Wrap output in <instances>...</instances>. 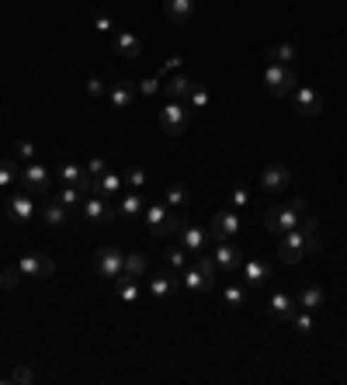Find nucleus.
Listing matches in <instances>:
<instances>
[{"label": "nucleus", "mask_w": 347, "mask_h": 385, "mask_svg": "<svg viewBox=\"0 0 347 385\" xmlns=\"http://www.w3.org/2000/svg\"><path fill=\"white\" fill-rule=\"evenodd\" d=\"M305 215V198L303 195H292L285 205H274V209H267L264 212V226L274 233V236H281V233H288V229H299V219Z\"/></svg>", "instance_id": "f257e3e1"}, {"label": "nucleus", "mask_w": 347, "mask_h": 385, "mask_svg": "<svg viewBox=\"0 0 347 385\" xmlns=\"http://www.w3.org/2000/svg\"><path fill=\"white\" fill-rule=\"evenodd\" d=\"M142 215H146V226H150L153 236H171V233H177V226H181V219L174 215V209L167 202H150L142 209Z\"/></svg>", "instance_id": "f03ea898"}, {"label": "nucleus", "mask_w": 347, "mask_h": 385, "mask_svg": "<svg viewBox=\"0 0 347 385\" xmlns=\"http://www.w3.org/2000/svg\"><path fill=\"white\" fill-rule=\"evenodd\" d=\"M296 73H292V66H285V63H267L264 66V87L274 94V97H288L292 90H296Z\"/></svg>", "instance_id": "7ed1b4c3"}, {"label": "nucleus", "mask_w": 347, "mask_h": 385, "mask_svg": "<svg viewBox=\"0 0 347 385\" xmlns=\"http://www.w3.org/2000/svg\"><path fill=\"white\" fill-rule=\"evenodd\" d=\"M157 118H160V128H164L167 135L177 139V135H184L188 126H191V108H184L181 101H167V104L160 108V115H157Z\"/></svg>", "instance_id": "20e7f679"}, {"label": "nucleus", "mask_w": 347, "mask_h": 385, "mask_svg": "<svg viewBox=\"0 0 347 385\" xmlns=\"http://www.w3.org/2000/svg\"><path fill=\"white\" fill-rule=\"evenodd\" d=\"M288 97H292V108H296L303 118H316V115L323 111V94H319L316 87L296 84V90H292Z\"/></svg>", "instance_id": "39448f33"}, {"label": "nucleus", "mask_w": 347, "mask_h": 385, "mask_svg": "<svg viewBox=\"0 0 347 385\" xmlns=\"http://www.w3.org/2000/svg\"><path fill=\"white\" fill-rule=\"evenodd\" d=\"M305 247H309V236H305L303 229H288V233L278 236V257H281V264H299L305 257Z\"/></svg>", "instance_id": "423d86ee"}, {"label": "nucleus", "mask_w": 347, "mask_h": 385, "mask_svg": "<svg viewBox=\"0 0 347 385\" xmlns=\"http://www.w3.org/2000/svg\"><path fill=\"white\" fill-rule=\"evenodd\" d=\"M94 271L104 278V281H115L122 271H126V254L118 247H101L94 257Z\"/></svg>", "instance_id": "0eeeda50"}, {"label": "nucleus", "mask_w": 347, "mask_h": 385, "mask_svg": "<svg viewBox=\"0 0 347 385\" xmlns=\"http://www.w3.org/2000/svg\"><path fill=\"white\" fill-rule=\"evenodd\" d=\"M21 184H25L28 195H49L52 173H49V167H42L39 160H28V164L21 167Z\"/></svg>", "instance_id": "6e6552de"}, {"label": "nucleus", "mask_w": 347, "mask_h": 385, "mask_svg": "<svg viewBox=\"0 0 347 385\" xmlns=\"http://www.w3.org/2000/svg\"><path fill=\"white\" fill-rule=\"evenodd\" d=\"M80 215H84L87 222H94V226H104V222L118 219V205H111V202L101 198V195H90V198L80 202Z\"/></svg>", "instance_id": "1a4fd4ad"}, {"label": "nucleus", "mask_w": 347, "mask_h": 385, "mask_svg": "<svg viewBox=\"0 0 347 385\" xmlns=\"http://www.w3.org/2000/svg\"><path fill=\"white\" fill-rule=\"evenodd\" d=\"M18 267H21L25 278H39V281H45V278L56 274V260L45 257V254H21L18 257Z\"/></svg>", "instance_id": "9d476101"}, {"label": "nucleus", "mask_w": 347, "mask_h": 385, "mask_svg": "<svg viewBox=\"0 0 347 385\" xmlns=\"http://www.w3.org/2000/svg\"><path fill=\"white\" fill-rule=\"evenodd\" d=\"M177 233H181V247H184V250H191V254H202V250H209V240H212V233H209V229H202L198 222H184V219H181Z\"/></svg>", "instance_id": "9b49d317"}, {"label": "nucleus", "mask_w": 347, "mask_h": 385, "mask_svg": "<svg viewBox=\"0 0 347 385\" xmlns=\"http://www.w3.org/2000/svg\"><path fill=\"white\" fill-rule=\"evenodd\" d=\"M288 184H292V171H288L285 164H267L264 173H260V191H267V195L285 191Z\"/></svg>", "instance_id": "f8f14e48"}, {"label": "nucleus", "mask_w": 347, "mask_h": 385, "mask_svg": "<svg viewBox=\"0 0 347 385\" xmlns=\"http://www.w3.org/2000/svg\"><path fill=\"white\" fill-rule=\"evenodd\" d=\"M240 229H243L240 215H236V212H229V209H222V212L212 215V226H209L212 240H233V236H236Z\"/></svg>", "instance_id": "ddd939ff"}, {"label": "nucleus", "mask_w": 347, "mask_h": 385, "mask_svg": "<svg viewBox=\"0 0 347 385\" xmlns=\"http://www.w3.org/2000/svg\"><path fill=\"white\" fill-rule=\"evenodd\" d=\"M212 257H216V264H219V271H240L243 267V257H240V247L233 243V240H219V247L212 250Z\"/></svg>", "instance_id": "4468645a"}, {"label": "nucleus", "mask_w": 347, "mask_h": 385, "mask_svg": "<svg viewBox=\"0 0 347 385\" xmlns=\"http://www.w3.org/2000/svg\"><path fill=\"white\" fill-rule=\"evenodd\" d=\"M135 97H139V87L132 84V80H118V84L108 87V101H111L118 111H129L132 104H135Z\"/></svg>", "instance_id": "2eb2a0df"}, {"label": "nucleus", "mask_w": 347, "mask_h": 385, "mask_svg": "<svg viewBox=\"0 0 347 385\" xmlns=\"http://www.w3.org/2000/svg\"><path fill=\"white\" fill-rule=\"evenodd\" d=\"M7 212H11L14 222H28V219L35 215V195H28V191L11 195V198H7Z\"/></svg>", "instance_id": "dca6fc26"}, {"label": "nucleus", "mask_w": 347, "mask_h": 385, "mask_svg": "<svg viewBox=\"0 0 347 385\" xmlns=\"http://www.w3.org/2000/svg\"><path fill=\"white\" fill-rule=\"evenodd\" d=\"M296 309H299V302L292 299V295H285V292H274L271 302H267V312H271L274 323H288L296 316Z\"/></svg>", "instance_id": "f3484780"}, {"label": "nucleus", "mask_w": 347, "mask_h": 385, "mask_svg": "<svg viewBox=\"0 0 347 385\" xmlns=\"http://www.w3.org/2000/svg\"><path fill=\"white\" fill-rule=\"evenodd\" d=\"M243 285L247 288H260V285H267V278L274 274L271 271V264H264V260H243Z\"/></svg>", "instance_id": "a211bd4d"}, {"label": "nucleus", "mask_w": 347, "mask_h": 385, "mask_svg": "<svg viewBox=\"0 0 347 385\" xmlns=\"http://www.w3.org/2000/svg\"><path fill=\"white\" fill-rule=\"evenodd\" d=\"M164 14L174 25H188L195 18V0H164Z\"/></svg>", "instance_id": "6ab92c4d"}, {"label": "nucleus", "mask_w": 347, "mask_h": 385, "mask_svg": "<svg viewBox=\"0 0 347 385\" xmlns=\"http://www.w3.org/2000/svg\"><path fill=\"white\" fill-rule=\"evenodd\" d=\"M111 45H115V52L126 56V59H139V56H142V42H139L132 32H115V35H111Z\"/></svg>", "instance_id": "aec40b11"}, {"label": "nucleus", "mask_w": 347, "mask_h": 385, "mask_svg": "<svg viewBox=\"0 0 347 385\" xmlns=\"http://www.w3.org/2000/svg\"><path fill=\"white\" fill-rule=\"evenodd\" d=\"M122 184H126V177L115 171H104L97 181H94V191L90 195H101V198H111V195H118L122 191Z\"/></svg>", "instance_id": "412c9836"}, {"label": "nucleus", "mask_w": 347, "mask_h": 385, "mask_svg": "<svg viewBox=\"0 0 347 385\" xmlns=\"http://www.w3.org/2000/svg\"><path fill=\"white\" fill-rule=\"evenodd\" d=\"M39 219H42L45 226H52V229H59V226H66L70 222V209H63L56 198H49L42 209H39Z\"/></svg>", "instance_id": "4be33fe9"}, {"label": "nucleus", "mask_w": 347, "mask_h": 385, "mask_svg": "<svg viewBox=\"0 0 347 385\" xmlns=\"http://www.w3.org/2000/svg\"><path fill=\"white\" fill-rule=\"evenodd\" d=\"M174 281H177V274H174V271H160V274H153V278H150V299L164 302L167 295H171Z\"/></svg>", "instance_id": "5701e85b"}, {"label": "nucleus", "mask_w": 347, "mask_h": 385, "mask_svg": "<svg viewBox=\"0 0 347 385\" xmlns=\"http://www.w3.org/2000/svg\"><path fill=\"white\" fill-rule=\"evenodd\" d=\"M264 56H267L271 63H285V66H292V63L299 59V49H296L292 42H274V45L264 49Z\"/></svg>", "instance_id": "b1692460"}, {"label": "nucleus", "mask_w": 347, "mask_h": 385, "mask_svg": "<svg viewBox=\"0 0 347 385\" xmlns=\"http://www.w3.org/2000/svg\"><path fill=\"white\" fill-rule=\"evenodd\" d=\"M142 209H146V202H142V195H139V191H129V195H122V198H118V215H122V219H139Z\"/></svg>", "instance_id": "393cba45"}, {"label": "nucleus", "mask_w": 347, "mask_h": 385, "mask_svg": "<svg viewBox=\"0 0 347 385\" xmlns=\"http://www.w3.org/2000/svg\"><path fill=\"white\" fill-rule=\"evenodd\" d=\"M296 302H299V309H305V312H316V309L327 302V295H323V288H319V285H305Z\"/></svg>", "instance_id": "a878e982"}, {"label": "nucleus", "mask_w": 347, "mask_h": 385, "mask_svg": "<svg viewBox=\"0 0 347 385\" xmlns=\"http://www.w3.org/2000/svg\"><path fill=\"white\" fill-rule=\"evenodd\" d=\"M181 281H184L188 292H212V285L205 281V274H202L198 267H184V271H181Z\"/></svg>", "instance_id": "bb28decb"}, {"label": "nucleus", "mask_w": 347, "mask_h": 385, "mask_svg": "<svg viewBox=\"0 0 347 385\" xmlns=\"http://www.w3.org/2000/svg\"><path fill=\"white\" fill-rule=\"evenodd\" d=\"M115 295H118L122 302H139V295H142V292H139V281L118 274V278H115Z\"/></svg>", "instance_id": "cd10ccee"}, {"label": "nucleus", "mask_w": 347, "mask_h": 385, "mask_svg": "<svg viewBox=\"0 0 347 385\" xmlns=\"http://www.w3.org/2000/svg\"><path fill=\"white\" fill-rule=\"evenodd\" d=\"M126 278H135V281H142L146 278V254H139V250H132L126 254V271H122Z\"/></svg>", "instance_id": "c85d7f7f"}, {"label": "nucleus", "mask_w": 347, "mask_h": 385, "mask_svg": "<svg viewBox=\"0 0 347 385\" xmlns=\"http://www.w3.org/2000/svg\"><path fill=\"white\" fill-rule=\"evenodd\" d=\"M191 87H195V80H188L184 73H177L174 80L164 84V90H167V97H171V101H181V97H188V94H191Z\"/></svg>", "instance_id": "c756f323"}, {"label": "nucleus", "mask_w": 347, "mask_h": 385, "mask_svg": "<svg viewBox=\"0 0 347 385\" xmlns=\"http://www.w3.org/2000/svg\"><path fill=\"white\" fill-rule=\"evenodd\" d=\"M56 202H59L63 209H77V205L84 202V191H80L77 184H66V188H59V195H56Z\"/></svg>", "instance_id": "7c9ffc66"}, {"label": "nucleus", "mask_w": 347, "mask_h": 385, "mask_svg": "<svg viewBox=\"0 0 347 385\" xmlns=\"http://www.w3.org/2000/svg\"><path fill=\"white\" fill-rule=\"evenodd\" d=\"M164 202H167L171 209H184V205L191 202V195H188V188H184V184H171V188L164 191Z\"/></svg>", "instance_id": "2f4dec72"}, {"label": "nucleus", "mask_w": 347, "mask_h": 385, "mask_svg": "<svg viewBox=\"0 0 347 385\" xmlns=\"http://www.w3.org/2000/svg\"><path fill=\"white\" fill-rule=\"evenodd\" d=\"M164 264H167V271L181 274V271L188 267V254H184V247H171V250L164 254Z\"/></svg>", "instance_id": "473e14b6"}, {"label": "nucleus", "mask_w": 347, "mask_h": 385, "mask_svg": "<svg viewBox=\"0 0 347 385\" xmlns=\"http://www.w3.org/2000/svg\"><path fill=\"white\" fill-rule=\"evenodd\" d=\"M188 101H191V108H195V111H205V108H209V104H212V94H209V87L202 84H195L191 87V94H188Z\"/></svg>", "instance_id": "72a5a7b5"}, {"label": "nucleus", "mask_w": 347, "mask_h": 385, "mask_svg": "<svg viewBox=\"0 0 347 385\" xmlns=\"http://www.w3.org/2000/svg\"><path fill=\"white\" fill-rule=\"evenodd\" d=\"M222 299H226V305H229V309H240V305L247 302V285H226Z\"/></svg>", "instance_id": "f704fd0d"}, {"label": "nucleus", "mask_w": 347, "mask_h": 385, "mask_svg": "<svg viewBox=\"0 0 347 385\" xmlns=\"http://www.w3.org/2000/svg\"><path fill=\"white\" fill-rule=\"evenodd\" d=\"M21 278H25V274H21V267H18V264H7V267L0 271V288H18V285H21Z\"/></svg>", "instance_id": "c9c22d12"}, {"label": "nucleus", "mask_w": 347, "mask_h": 385, "mask_svg": "<svg viewBox=\"0 0 347 385\" xmlns=\"http://www.w3.org/2000/svg\"><path fill=\"white\" fill-rule=\"evenodd\" d=\"M292 326H296V334H299V337H309V334H312V312L296 309V316H292Z\"/></svg>", "instance_id": "e433bc0d"}, {"label": "nucleus", "mask_w": 347, "mask_h": 385, "mask_svg": "<svg viewBox=\"0 0 347 385\" xmlns=\"http://www.w3.org/2000/svg\"><path fill=\"white\" fill-rule=\"evenodd\" d=\"M0 382H18V385H32V382H35V372H32V368H25V365H18V368H14V372H7V375H4V379H0Z\"/></svg>", "instance_id": "4c0bfd02"}, {"label": "nucleus", "mask_w": 347, "mask_h": 385, "mask_svg": "<svg viewBox=\"0 0 347 385\" xmlns=\"http://www.w3.org/2000/svg\"><path fill=\"white\" fill-rule=\"evenodd\" d=\"M21 177V167L14 164V160H0V188H7V184H14Z\"/></svg>", "instance_id": "58836bf2"}, {"label": "nucleus", "mask_w": 347, "mask_h": 385, "mask_svg": "<svg viewBox=\"0 0 347 385\" xmlns=\"http://www.w3.org/2000/svg\"><path fill=\"white\" fill-rule=\"evenodd\" d=\"M126 184H129V191H142L146 188V171L139 164H132L129 171H126Z\"/></svg>", "instance_id": "ea45409f"}, {"label": "nucleus", "mask_w": 347, "mask_h": 385, "mask_svg": "<svg viewBox=\"0 0 347 385\" xmlns=\"http://www.w3.org/2000/svg\"><path fill=\"white\" fill-rule=\"evenodd\" d=\"M94 32H101V35H115V21H111V14H97V18H94Z\"/></svg>", "instance_id": "a19ab883"}, {"label": "nucleus", "mask_w": 347, "mask_h": 385, "mask_svg": "<svg viewBox=\"0 0 347 385\" xmlns=\"http://www.w3.org/2000/svg\"><path fill=\"white\" fill-rule=\"evenodd\" d=\"M135 87H139L142 97H153L157 90H164V80H160V77H150V80H142V84H135Z\"/></svg>", "instance_id": "79ce46f5"}, {"label": "nucleus", "mask_w": 347, "mask_h": 385, "mask_svg": "<svg viewBox=\"0 0 347 385\" xmlns=\"http://www.w3.org/2000/svg\"><path fill=\"white\" fill-rule=\"evenodd\" d=\"M18 160H35V142L32 139H18Z\"/></svg>", "instance_id": "37998d69"}, {"label": "nucleus", "mask_w": 347, "mask_h": 385, "mask_svg": "<svg viewBox=\"0 0 347 385\" xmlns=\"http://www.w3.org/2000/svg\"><path fill=\"white\" fill-rule=\"evenodd\" d=\"M247 202H250V191H247V188H233V191H229V205H233V209H243Z\"/></svg>", "instance_id": "c03bdc74"}, {"label": "nucleus", "mask_w": 347, "mask_h": 385, "mask_svg": "<svg viewBox=\"0 0 347 385\" xmlns=\"http://www.w3.org/2000/svg\"><path fill=\"white\" fill-rule=\"evenodd\" d=\"M84 171L90 173V177H94V181H97V177H101V173L108 171V160H104V157H94V160H90V164H87Z\"/></svg>", "instance_id": "a18cd8bd"}, {"label": "nucleus", "mask_w": 347, "mask_h": 385, "mask_svg": "<svg viewBox=\"0 0 347 385\" xmlns=\"http://www.w3.org/2000/svg\"><path fill=\"white\" fill-rule=\"evenodd\" d=\"M299 229H303L305 236H316V229H319V222H316V215H309V212H305L303 219H299Z\"/></svg>", "instance_id": "49530a36"}, {"label": "nucleus", "mask_w": 347, "mask_h": 385, "mask_svg": "<svg viewBox=\"0 0 347 385\" xmlns=\"http://www.w3.org/2000/svg\"><path fill=\"white\" fill-rule=\"evenodd\" d=\"M87 94H90V97H101V94H108V87L101 84V80H97V77H90V80H87Z\"/></svg>", "instance_id": "de8ad7c7"}, {"label": "nucleus", "mask_w": 347, "mask_h": 385, "mask_svg": "<svg viewBox=\"0 0 347 385\" xmlns=\"http://www.w3.org/2000/svg\"><path fill=\"white\" fill-rule=\"evenodd\" d=\"M177 66H181V56H171V59L164 63V70H160V77H164V73H174Z\"/></svg>", "instance_id": "09e8293b"}]
</instances>
